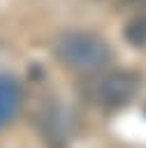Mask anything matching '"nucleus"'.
I'll use <instances>...</instances> for the list:
<instances>
[{
  "instance_id": "obj_1",
  "label": "nucleus",
  "mask_w": 146,
  "mask_h": 148,
  "mask_svg": "<svg viewBox=\"0 0 146 148\" xmlns=\"http://www.w3.org/2000/svg\"><path fill=\"white\" fill-rule=\"evenodd\" d=\"M56 58L81 74H95L104 69L111 62V49L109 44L88 30H65L53 42Z\"/></svg>"
},
{
  "instance_id": "obj_4",
  "label": "nucleus",
  "mask_w": 146,
  "mask_h": 148,
  "mask_svg": "<svg viewBox=\"0 0 146 148\" xmlns=\"http://www.w3.org/2000/svg\"><path fill=\"white\" fill-rule=\"evenodd\" d=\"M123 39L130 44V46H137V49H144L146 46V9L137 16H132L125 28H123Z\"/></svg>"
},
{
  "instance_id": "obj_2",
  "label": "nucleus",
  "mask_w": 146,
  "mask_h": 148,
  "mask_svg": "<svg viewBox=\"0 0 146 148\" xmlns=\"http://www.w3.org/2000/svg\"><path fill=\"white\" fill-rule=\"evenodd\" d=\"M141 88V79L127 69H114L93 81L90 97L104 109H118L130 104Z\"/></svg>"
},
{
  "instance_id": "obj_3",
  "label": "nucleus",
  "mask_w": 146,
  "mask_h": 148,
  "mask_svg": "<svg viewBox=\"0 0 146 148\" xmlns=\"http://www.w3.org/2000/svg\"><path fill=\"white\" fill-rule=\"evenodd\" d=\"M21 106V88L12 76H0V127H5Z\"/></svg>"
},
{
  "instance_id": "obj_5",
  "label": "nucleus",
  "mask_w": 146,
  "mask_h": 148,
  "mask_svg": "<svg viewBox=\"0 0 146 148\" xmlns=\"http://www.w3.org/2000/svg\"><path fill=\"white\" fill-rule=\"evenodd\" d=\"M146 5V0H121V7H141Z\"/></svg>"
}]
</instances>
